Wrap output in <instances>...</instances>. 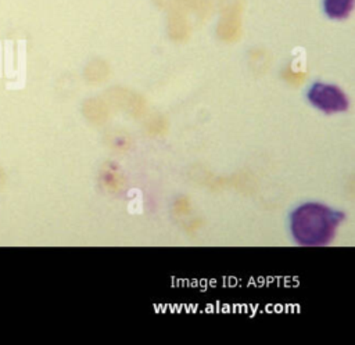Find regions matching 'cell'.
I'll use <instances>...</instances> for the list:
<instances>
[{
	"mask_svg": "<svg viewBox=\"0 0 355 345\" xmlns=\"http://www.w3.org/2000/svg\"><path fill=\"white\" fill-rule=\"evenodd\" d=\"M309 103L324 114L344 112L349 107L345 93L336 85L315 82L306 94Z\"/></svg>",
	"mask_w": 355,
	"mask_h": 345,
	"instance_id": "obj_2",
	"label": "cell"
},
{
	"mask_svg": "<svg viewBox=\"0 0 355 345\" xmlns=\"http://www.w3.org/2000/svg\"><path fill=\"white\" fill-rule=\"evenodd\" d=\"M355 0H323V10L331 19H344L354 10Z\"/></svg>",
	"mask_w": 355,
	"mask_h": 345,
	"instance_id": "obj_3",
	"label": "cell"
},
{
	"mask_svg": "<svg viewBox=\"0 0 355 345\" xmlns=\"http://www.w3.org/2000/svg\"><path fill=\"white\" fill-rule=\"evenodd\" d=\"M345 215L319 202H305L290 215V230L294 240L306 247L329 244Z\"/></svg>",
	"mask_w": 355,
	"mask_h": 345,
	"instance_id": "obj_1",
	"label": "cell"
}]
</instances>
